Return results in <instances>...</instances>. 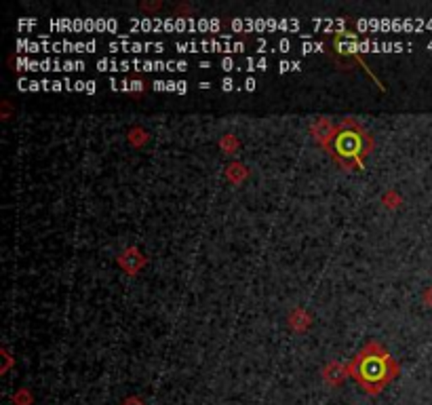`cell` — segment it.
<instances>
[{"label":"cell","instance_id":"cell-1","mask_svg":"<svg viewBox=\"0 0 432 405\" xmlns=\"http://www.w3.org/2000/svg\"><path fill=\"white\" fill-rule=\"evenodd\" d=\"M180 53H241L245 51L243 43L236 40H188V43L173 45Z\"/></svg>","mask_w":432,"mask_h":405},{"label":"cell","instance_id":"cell-2","mask_svg":"<svg viewBox=\"0 0 432 405\" xmlns=\"http://www.w3.org/2000/svg\"><path fill=\"white\" fill-rule=\"evenodd\" d=\"M19 70H32V72H78L84 70V62H76V59H68V62H59V59H28V57H19L17 59Z\"/></svg>","mask_w":432,"mask_h":405},{"label":"cell","instance_id":"cell-3","mask_svg":"<svg viewBox=\"0 0 432 405\" xmlns=\"http://www.w3.org/2000/svg\"><path fill=\"white\" fill-rule=\"evenodd\" d=\"M110 51L118 53V51H124V53H146V51H154V53H160L165 51V43H140V40H129V38H122L120 43H110L108 45Z\"/></svg>","mask_w":432,"mask_h":405},{"label":"cell","instance_id":"cell-4","mask_svg":"<svg viewBox=\"0 0 432 405\" xmlns=\"http://www.w3.org/2000/svg\"><path fill=\"white\" fill-rule=\"evenodd\" d=\"M361 378L369 384L382 382L386 378V370H384V361L382 359H367L361 366Z\"/></svg>","mask_w":432,"mask_h":405},{"label":"cell","instance_id":"cell-5","mask_svg":"<svg viewBox=\"0 0 432 405\" xmlns=\"http://www.w3.org/2000/svg\"><path fill=\"white\" fill-rule=\"evenodd\" d=\"M337 150L344 156H357L363 150V138L359 133H353V131L341 133L339 140H337Z\"/></svg>","mask_w":432,"mask_h":405},{"label":"cell","instance_id":"cell-6","mask_svg":"<svg viewBox=\"0 0 432 405\" xmlns=\"http://www.w3.org/2000/svg\"><path fill=\"white\" fill-rule=\"evenodd\" d=\"M97 70L100 72H126L133 70V62L131 59H100L97 62Z\"/></svg>","mask_w":432,"mask_h":405},{"label":"cell","instance_id":"cell-7","mask_svg":"<svg viewBox=\"0 0 432 405\" xmlns=\"http://www.w3.org/2000/svg\"><path fill=\"white\" fill-rule=\"evenodd\" d=\"M154 91H176V93H186L188 91V83L184 80H154L152 83Z\"/></svg>","mask_w":432,"mask_h":405},{"label":"cell","instance_id":"cell-8","mask_svg":"<svg viewBox=\"0 0 432 405\" xmlns=\"http://www.w3.org/2000/svg\"><path fill=\"white\" fill-rule=\"evenodd\" d=\"M270 66V62L266 57H259V59H253V57H245L238 62L236 70L238 72H253V70H266Z\"/></svg>","mask_w":432,"mask_h":405},{"label":"cell","instance_id":"cell-9","mask_svg":"<svg viewBox=\"0 0 432 405\" xmlns=\"http://www.w3.org/2000/svg\"><path fill=\"white\" fill-rule=\"evenodd\" d=\"M312 26L325 32H333V30H341L346 26V19H312Z\"/></svg>","mask_w":432,"mask_h":405},{"label":"cell","instance_id":"cell-10","mask_svg":"<svg viewBox=\"0 0 432 405\" xmlns=\"http://www.w3.org/2000/svg\"><path fill=\"white\" fill-rule=\"evenodd\" d=\"M323 51V43H312V40H304L301 43V53H317Z\"/></svg>","mask_w":432,"mask_h":405},{"label":"cell","instance_id":"cell-11","mask_svg":"<svg viewBox=\"0 0 432 405\" xmlns=\"http://www.w3.org/2000/svg\"><path fill=\"white\" fill-rule=\"evenodd\" d=\"M301 68V64L299 62H281L279 64V72L283 74V72H291V70H299Z\"/></svg>","mask_w":432,"mask_h":405},{"label":"cell","instance_id":"cell-12","mask_svg":"<svg viewBox=\"0 0 432 405\" xmlns=\"http://www.w3.org/2000/svg\"><path fill=\"white\" fill-rule=\"evenodd\" d=\"M236 66H238V62L232 59V57H222V59H220V68L226 70V72H228V70H236Z\"/></svg>","mask_w":432,"mask_h":405},{"label":"cell","instance_id":"cell-13","mask_svg":"<svg viewBox=\"0 0 432 405\" xmlns=\"http://www.w3.org/2000/svg\"><path fill=\"white\" fill-rule=\"evenodd\" d=\"M274 49H276V51H281V53H287L289 49H293V43H291V40H287V38H281Z\"/></svg>","mask_w":432,"mask_h":405},{"label":"cell","instance_id":"cell-14","mask_svg":"<svg viewBox=\"0 0 432 405\" xmlns=\"http://www.w3.org/2000/svg\"><path fill=\"white\" fill-rule=\"evenodd\" d=\"M234 85H236V83H234L232 78H224V80H222V89H224V91H230V89H234Z\"/></svg>","mask_w":432,"mask_h":405},{"label":"cell","instance_id":"cell-15","mask_svg":"<svg viewBox=\"0 0 432 405\" xmlns=\"http://www.w3.org/2000/svg\"><path fill=\"white\" fill-rule=\"evenodd\" d=\"M95 91H97V87H95L93 80H86V85H84V93H95Z\"/></svg>","mask_w":432,"mask_h":405},{"label":"cell","instance_id":"cell-16","mask_svg":"<svg viewBox=\"0 0 432 405\" xmlns=\"http://www.w3.org/2000/svg\"><path fill=\"white\" fill-rule=\"evenodd\" d=\"M243 85H245V89H247V91H253V89H255V78H247Z\"/></svg>","mask_w":432,"mask_h":405}]
</instances>
